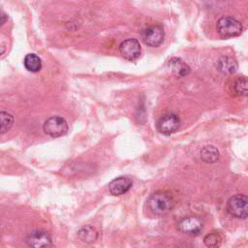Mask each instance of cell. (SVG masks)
<instances>
[{"mask_svg":"<svg viewBox=\"0 0 248 248\" xmlns=\"http://www.w3.org/2000/svg\"><path fill=\"white\" fill-rule=\"evenodd\" d=\"M146 204L152 214L164 215L171 209L173 201L168 193L164 191H157L149 196Z\"/></svg>","mask_w":248,"mask_h":248,"instance_id":"1","label":"cell"},{"mask_svg":"<svg viewBox=\"0 0 248 248\" xmlns=\"http://www.w3.org/2000/svg\"><path fill=\"white\" fill-rule=\"evenodd\" d=\"M216 28L219 35L223 38L236 37L242 32L241 22L231 16H224L219 18L216 24Z\"/></svg>","mask_w":248,"mask_h":248,"instance_id":"2","label":"cell"},{"mask_svg":"<svg viewBox=\"0 0 248 248\" xmlns=\"http://www.w3.org/2000/svg\"><path fill=\"white\" fill-rule=\"evenodd\" d=\"M227 210L234 218L244 219L248 217V196L234 195L227 202Z\"/></svg>","mask_w":248,"mask_h":248,"instance_id":"3","label":"cell"},{"mask_svg":"<svg viewBox=\"0 0 248 248\" xmlns=\"http://www.w3.org/2000/svg\"><path fill=\"white\" fill-rule=\"evenodd\" d=\"M44 132L51 138H59L67 134V121L60 116H51L47 118L43 126Z\"/></svg>","mask_w":248,"mask_h":248,"instance_id":"4","label":"cell"},{"mask_svg":"<svg viewBox=\"0 0 248 248\" xmlns=\"http://www.w3.org/2000/svg\"><path fill=\"white\" fill-rule=\"evenodd\" d=\"M164 38L165 32L161 25H151L141 31V39L143 43L152 47L161 46Z\"/></svg>","mask_w":248,"mask_h":248,"instance_id":"5","label":"cell"},{"mask_svg":"<svg viewBox=\"0 0 248 248\" xmlns=\"http://www.w3.org/2000/svg\"><path fill=\"white\" fill-rule=\"evenodd\" d=\"M203 228V221L200 216H187L177 223V229L184 233L196 235Z\"/></svg>","mask_w":248,"mask_h":248,"instance_id":"6","label":"cell"},{"mask_svg":"<svg viewBox=\"0 0 248 248\" xmlns=\"http://www.w3.org/2000/svg\"><path fill=\"white\" fill-rule=\"evenodd\" d=\"M141 47L137 39L129 38L123 41L119 45V52L120 54L129 61H134L138 59L140 55Z\"/></svg>","mask_w":248,"mask_h":248,"instance_id":"7","label":"cell"},{"mask_svg":"<svg viewBox=\"0 0 248 248\" xmlns=\"http://www.w3.org/2000/svg\"><path fill=\"white\" fill-rule=\"evenodd\" d=\"M180 126V119L176 114L169 113L162 116L157 122V129L164 135L174 133Z\"/></svg>","mask_w":248,"mask_h":248,"instance_id":"8","label":"cell"},{"mask_svg":"<svg viewBox=\"0 0 248 248\" xmlns=\"http://www.w3.org/2000/svg\"><path fill=\"white\" fill-rule=\"evenodd\" d=\"M25 242L31 247H47L52 244L50 234L42 230L33 231L28 233L25 237Z\"/></svg>","mask_w":248,"mask_h":248,"instance_id":"9","label":"cell"},{"mask_svg":"<svg viewBox=\"0 0 248 248\" xmlns=\"http://www.w3.org/2000/svg\"><path fill=\"white\" fill-rule=\"evenodd\" d=\"M133 183L132 180L127 176H119L111 180L108 184V191L113 196H121L127 193Z\"/></svg>","mask_w":248,"mask_h":248,"instance_id":"10","label":"cell"},{"mask_svg":"<svg viewBox=\"0 0 248 248\" xmlns=\"http://www.w3.org/2000/svg\"><path fill=\"white\" fill-rule=\"evenodd\" d=\"M216 65L218 71L224 75H232L238 68L236 60L231 56H221L217 60Z\"/></svg>","mask_w":248,"mask_h":248,"instance_id":"11","label":"cell"},{"mask_svg":"<svg viewBox=\"0 0 248 248\" xmlns=\"http://www.w3.org/2000/svg\"><path fill=\"white\" fill-rule=\"evenodd\" d=\"M169 66L171 72L178 78H183L190 73L189 66L180 58L173 57L169 61Z\"/></svg>","mask_w":248,"mask_h":248,"instance_id":"12","label":"cell"},{"mask_svg":"<svg viewBox=\"0 0 248 248\" xmlns=\"http://www.w3.org/2000/svg\"><path fill=\"white\" fill-rule=\"evenodd\" d=\"M23 65L26 70L32 73H37L42 68L41 58L35 53H29L24 57Z\"/></svg>","mask_w":248,"mask_h":248,"instance_id":"13","label":"cell"},{"mask_svg":"<svg viewBox=\"0 0 248 248\" xmlns=\"http://www.w3.org/2000/svg\"><path fill=\"white\" fill-rule=\"evenodd\" d=\"M219 151L213 145H206L201 150V157L205 163H215L219 159Z\"/></svg>","mask_w":248,"mask_h":248,"instance_id":"14","label":"cell"},{"mask_svg":"<svg viewBox=\"0 0 248 248\" xmlns=\"http://www.w3.org/2000/svg\"><path fill=\"white\" fill-rule=\"evenodd\" d=\"M78 237L80 238V240H82L83 242H86V243H92L98 237L97 231L91 226L82 227L78 231Z\"/></svg>","mask_w":248,"mask_h":248,"instance_id":"15","label":"cell"},{"mask_svg":"<svg viewBox=\"0 0 248 248\" xmlns=\"http://www.w3.org/2000/svg\"><path fill=\"white\" fill-rule=\"evenodd\" d=\"M233 89L240 96H248V78L240 77L234 80Z\"/></svg>","mask_w":248,"mask_h":248,"instance_id":"16","label":"cell"},{"mask_svg":"<svg viewBox=\"0 0 248 248\" xmlns=\"http://www.w3.org/2000/svg\"><path fill=\"white\" fill-rule=\"evenodd\" d=\"M0 118H1V134L7 133L14 124V116L7 112L2 110L0 112Z\"/></svg>","mask_w":248,"mask_h":248,"instance_id":"17","label":"cell"},{"mask_svg":"<svg viewBox=\"0 0 248 248\" xmlns=\"http://www.w3.org/2000/svg\"><path fill=\"white\" fill-rule=\"evenodd\" d=\"M203 242L207 247H218L221 245L222 238L218 233L210 232L204 236Z\"/></svg>","mask_w":248,"mask_h":248,"instance_id":"18","label":"cell"}]
</instances>
